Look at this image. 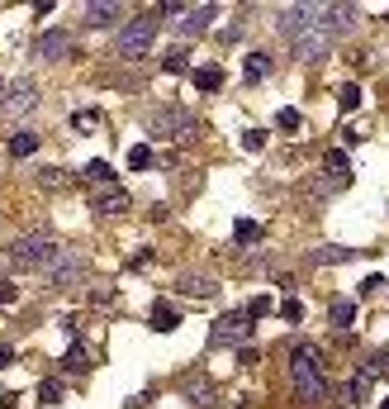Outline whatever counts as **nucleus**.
<instances>
[{
	"instance_id": "40",
	"label": "nucleus",
	"mask_w": 389,
	"mask_h": 409,
	"mask_svg": "<svg viewBox=\"0 0 389 409\" xmlns=\"http://www.w3.org/2000/svg\"><path fill=\"white\" fill-rule=\"evenodd\" d=\"M15 300H19V290L10 281H0V305H15Z\"/></svg>"
},
{
	"instance_id": "8",
	"label": "nucleus",
	"mask_w": 389,
	"mask_h": 409,
	"mask_svg": "<svg viewBox=\"0 0 389 409\" xmlns=\"http://www.w3.org/2000/svg\"><path fill=\"white\" fill-rule=\"evenodd\" d=\"M33 105H38V86H33V81H10V91L0 100V114H5V119H19V114H29Z\"/></svg>"
},
{
	"instance_id": "35",
	"label": "nucleus",
	"mask_w": 389,
	"mask_h": 409,
	"mask_svg": "<svg viewBox=\"0 0 389 409\" xmlns=\"http://www.w3.org/2000/svg\"><path fill=\"white\" fill-rule=\"evenodd\" d=\"M242 148H247V153H261V148H266V133H261V129H247V133H242Z\"/></svg>"
},
{
	"instance_id": "16",
	"label": "nucleus",
	"mask_w": 389,
	"mask_h": 409,
	"mask_svg": "<svg viewBox=\"0 0 389 409\" xmlns=\"http://www.w3.org/2000/svg\"><path fill=\"white\" fill-rule=\"evenodd\" d=\"M147 324H152L157 333H171L176 324H181V310H176V305H167V300H157L152 315H147Z\"/></svg>"
},
{
	"instance_id": "34",
	"label": "nucleus",
	"mask_w": 389,
	"mask_h": 409,
	"mask_svg": "<svg viewBox=\"0 0 389 409\" xmlns=\"http://www.w3.org/2000/svg\"><path fill=\"white\" fill-rule=\"evenodd\" d=\"M299 124H304V119H299V110H281V114H276V129H285V133H295Z\"/></svg>"
},
{
	"instance_id": "28",
	"label": "nucleus",
	"mask_w": 389,
	"mask_h": 409,
	"mask_svg": "<svg viewBox=\"0 0 389 409\" xmlns=\"http://www.w3.org/2000/svg\"><path fill=\"white\" fill-rule=\"evenodd\" d=\"M128 167H133V172H147V167H152V148H147V143H133V148H128Z\"/></svg>"
},
{
	"instance_id": "44",
	"label": "nucleus",
	"mask_w": 389,
	"mask_h": 409,
	"mask_svg": "<svg viewBox=\"0 0 389 409\" xmlns=\"http://www.w3.org/2000/svg\"><path fill=\"white\" fill-rule=\"evenodd\" d=\"M5 91H10V81H5V77H0V100H5Z\"/></svg>"
},
{
	"instance_id": "19",
	"label": "nucleus",
	"mask_w": 389,
	"mask_h": 409,
	"mask_svg": "<svg viewBox=\"0 0 389 409\" xmlns=\"http://www.w3.org/2000/svg\"><path fill=\"white\" fill-rule=\"evenodd\" d=\"M190 81H195V91H218V86H223V67L204 62V67H195V72H190Z\"/></svg>"
},
{
	"instance_id": "37",
	"label": "nucleus",
	"mask_w": 389,
	"mask_h": 409,
	"mask_svg": "<svg viewBox=\"0 0 389 409\" xmlns=\"http://www.w3.org/2000/svg\"><path fill=\"white\" fill-rule=\"evenodd\" d=\"M366 371H371V376H380V371H389V347H380V352H375V362L366 366Z\"/></svg>"
},
{
	"instance_id": "2",
	"label": "nucleus",
	"mask_w": 389,
	"mask_h": 409,
	"mask_svg": "<svg viewBox=\"0 0 389 409\" xmlns=\"http://www.w3.org/2000/svg\"><path fill=\"white\" fill-rule=\"evenodd\" d=\"M290 386H295L299 405H323L327 400V376H323V357L313 343L290 347Z\"/></svg>"
},
{
	"instance_id": "27",
	"label": "nucleus",
	"mask_w": 389,
	"mask_h": 409,
	"mask_svg": "<svg viewBox=\"0 0 389 409\" xmlns=\"http://www.w3.org/2000/svg\"><path fill=\"white\" fill-rule=\"evenodd\" d=\"M162 67H167L171 77H181V72H190V53H186V48H171V53L162 58Z\"/></svg>"
},
{
	"instance_id": "33",
	"label": "nucleus",
	"mask_w": 389,
	"mask_h": 409,
	"mask_svg": "<svg viewBox=\"0 0 389 409\" xmlns=\"http://www.w3.org/2000/svg\"><path fill=\"white\" fill-rule=\"evenodd\" d=\"M327 172H332V176H351V162H346L342 148H332V153H327Z\"/></svg>"
},
{
	"instance_id": "25",
	"label": "nucleus",
	"mask_w": 389,
	"mask_h": 409,
	"mask_svg": "<svg viewBox=\"0 0 389 409\" xmlns=\"http://www.w3.org/2000/svg\"><path fill=\"white\" fill-rule=\"evenodd\" d=\"M38 186H43V190H67V186H72V176H67L62 167H38Z\"/></svg>"
},
{
	"instance_id": "43",
	"label": "nucleus",
	"mask_w": 389,
	"mask_h": 409,
	"mask_svg": "<svg viewBox=\"0 0 389 409\" xmlns=\"http://www.w3.org/2000/svg\"><path fill=\"white\" fill-rule=\"evenodd\" d=\"M0 409H15V395H0Z\"/></svg>"
},
{
	"instance_id": "23",
	"label": "nucleus",
	"mask_w": 389,
	"mask_h": 409,
	"mask_svg": "<svg viewBox=\"0 0 389 409\" xmlns=\"http://www.w3.org/2000/svg\"><path fill=\"white\" fill-rule=\"evenodd\" d=\"M62 371H91V352H86L81 343H72L62 352Z\"/></svg>"
},
{
	"instance_id": "39",
	"label": "nucleus",
	"mask_w": 389,
	"mask_h": 409,
	"mask_svg": "<svg viewBox=\"0 0 389 409\" xmlns=\"http://www.w3.org/2000/svg\"><path fill=\"white\" fill-rule=\"evenodd\" d=\"M190 5H181V0H162V5H157V15H186Z\"/></svg>"
},
{
	"instance_id": "21",
	"label": "nucleus",
	"mask_w": 389,
	"mask_h": 409,
	"mask_svg": "<svg viewBox=\"0 0 389 409\" xmlns=\"http://www.w3.org/2000/svg\"><path fill=\"white\" fill-rule=\"evenodd\" d=\"M86 181H95V186H114V162H105V158H95V162H86Z\"/></svg>"
},
{
	"instance_id": "5",
	"label": "nucleus",
	"mask_w": 389,
	"mask_h": 409,
	"mask_svg": "<svg viewBox=\"0 0 389 409\" xmlns=\"http://www.w3.org/2000/svg\"><path fill=\"white\" fill-rule=\"evenodd\" d=\"M147 133L190 143L195 138V119H190V110H181V105H162V110H152V119H147Z\"/></svg>"
},
{
	"instance_id": "30",
	"label": "nucleus",
	"mask_w": 389,
	"mask_h": 409,
	"mask_svg": "<svg viewBox=\"0 0 389 409\" xmlns=\"http://www.w3.org/2000/svg\"><path fill=\"white\" fill-rule=\"evenodd\" d=\"M38 400H43V405H62V381H57V376L38 381Z\"/></svg>"
},
{
	"instance_id": "26",
	"label": "nucleus",
	"mask_w": 389,
	"mask_h": 409,
	"mask_svg": "<svg viewBox=\"0 0 389 409\" xmlns=\"http://www.w3.org/2000/svg\"><path fill=\"white\" fill-rule=\"evenodd\" d=\"M33 153H38V133H29V129H24V133H15V138H10V158H33Z\"/></svg>"
},
{
	"instance_id": "11",
	"label": "nucleus",
	"mask_w": 389,
	"mask_h": 409,
	"mask_svg": "<svg viewBox=\"0 0 389 409\" xmlns=\"http://www.w3.org/2000/svg\"><path fill=\"white\" fill-rule=\"evenodd\" d=\"M176 290H181V295H195V300H209L218 290V281H214V276H204V271H186V276L176 281Z\"/></svg>"
},
{
	"instance_id": "42",
	"label": "nucleus",
	"mask_w": 389,
	"mask_h": 409,
	"mask_svg": "<svg viewBox=\"0 0 389 409\" xmlns=\"http://www.w3.org/2000/svg\"><path fill=\"white\" fill-rule=\"evenodd\" d=\"M5 366H15V347L10 343H0V371H5Z\"/></svg>"
},
{
	"instance_id": "22",
	"label": "nucleus",
	"mask_w": 389,
	"mask_h": 409,
	"mask_svg": "<svg viewBox=\"0 0 389 409\" xmlns=\"http://www.w3.org/2000/svg\"><path fill=\"white\" fill-rule=\"evenodd\" d=\"M351 257H356V248H318L309 262L313 267H332V262H351Z\"/></svg>"
},
{
	"instance_id": "41",
	"label": "nucleus",
	"mask_w": 389,
	"mask_h": 409,
	"mask_svg": "<svg viewBox=\"0 0 389 409\" xmlns=\"http://www.w3.org/2000/svg\"><path fill=\"white\" fill-rule=\"evenodd\" d=\"M380 285H385V276H366V281H361V295H375Z\"/></svg>"
},
{
	"instance_id": "32",
	"label": "nucleus",
	"mask_w": 389,
	"mask_h": 409,
	"mask_svg": "<svg viewBox=\"0 0 389 409\" xmlns=\"http://www.w3.org/2000/svg\"><path fill=\"white\" fill-rule=\"evenodd\" d=\"M72 129H77V133H91V129H100V110H77V114H72Z\"/></svg>"
},
{
	"instance_id": "29",
	"label": "nucleus",
	"mask_w": 389,
	"mask_h": 409,
	"mask_svg": "<svg viewBox=\"0 0 389 409\" xmlns=\"http://www.w3.org/2000/svg\"><path fill=\"white\" fill-rule=\"evenodd\" d=\"M327 315H332V324H337V329H346V324L356 319V305H351V300H332V310H327Z\"/></svg>"
},
{
	"instance_id": "4",
	"label": "nucleus",
	"mask_w": 389,
	"mask_h": 409,
	"mask_svg": "<svg viewBox=\"0 0 389 409\" xmlns=\"http://www.w3.org/2000/svg\"><path fill=\"white\" fill-rule=\"evenodd\" d=\"M152 38H157V10H152V15L128 19L124 29L114 33V53H119L124 62H142V58L152 53Z\"/></svg>"
},
{
	"instance_id": "18",
	"label": "nucleus",
	"mask_w": 389,
	"mask_h": 409,
	"mask_svg": "<svg viewBox=\"0 0 389 409\" xmlns=\"http://www.w3.org/2000/svg\"><path fill=\"white\" fill-rule=\"evenodd\" d=\"M371 386H375L371 371H356V376L346 381V405H366V400H371Z\"/></svg>"
},
{
	"instance_id": "17",
	"label": "nucleus",
	"mask_w": 389,
	"mask_h": 409,
	"mask_svg": "<svg viewBox=\"0 0 389 409\" xmlns=\"http://www.w3.org/2000/svg\"><path fill=\"white\" fill-rule=\"evenodd\" d=\"M346 181H351V176H327V181L318 176V181H309V186H304V195H309V200H327V195H337Z\"/></svg>"
},
{
	"instance_id": "20",
	"label": "nucleus",
	"mask_w": 389,
	"mask_h": 409,
	"mask_svg": "<svg viewBox=\"0 0 389 409\" xmlns=\"http://www.w3.org/2000/svg\"><path fill=\"white\" fill-rule=\"evenodd\" d=\"M261 77H271V58H266V53H247V62H242V81L256 86Z\"/></svg>"
},
{
	"instance_id": "13",
	"label": "nucleus",
	"mask_w": 389,
	"mask_h": 409,
	"mask_svg": "<svg viewBox=\"0 0 389 409\" xmlns=\"http://www.w3.org/2000/svg\"><path fill=\"white\" fill-rule=\"evenodd\" d=\"M356 15H361L356 5H327V29H332V38L356 29Z\"/></svg>"
},
{
	"instance_id": "9",
	"label": "nucleus",
	"mask_w": 389,
	"mask_h": 409,
	"mask_svg": "<svg viewBox=\"0 0 389 409\" xmlns=\"http://www.w3.org/2000/svg\"><path fill=\"white\" fill-rule=\"evenodd\" d=\"M72 48H77V38H72L67 29H47V33L33 38V58H43V62H62Z\"/></svg>"
},
{
	"instance_id": "31",
	"label": "nucleus",
	"mask_w": 389,
	"mask_h": 409,
	"mask_svg": "<svg viewBox=\"0 0 389 409\" xmlns=\"http://www.w3.org/2000/svg\"><path fill=\"white\" fill-rule=\"evenodd\" d=\"M337 105H342V114H351L361 105V86H356V81H346L342 91H337Z\"/></svg>"
},
{
	"instance_id": "36",
	"label": "nucleus",
	"mask_w": 389,
	"mask_h": 409,
	"mask_svg": "<svg viewBox=\"0 0 389 409\" xmlns=\"http://www.w3.org/2000/svg\"><path fill=\"white\" fill-rule=\"evenodd\" d=\"M281 315L290 319V324H299V319H304V305H299V300H285V305H281Z\"/></svg>"
},
{
	"instance_id": "6",
	"label": "nucleus",
	"mask_w": 389,
	"mask_h": 409,
	"mask_svg": "<svg viewBox=\"0 0 389 409\" xmlns=\"http://www.w3.org/2000/svg\"><path fill=\"white\" fill-rule=\"evenodd\" d=\"M252 315L247 310H233V315H218L214 319V329H209V347H237V343H247L252 338Z\"/></svg>"
},
{
	"instance_id": "45",
	"label": "nucleus",
	"mask_w": 389,
	"mask_h": 409,
	"mask_svg": "<svg viewBox=\"0 0 389 409\" xmlns=\"http://www.w3.org/2000/svg\"><path fill=\"white\" fill-rule=\"evenodd\" d=\"M380 409H389V400H385V405H380Z\"/></svg>"
},
{
	"instance_id": "38",
	"label": "nucleus",
	"mask_w": 389,
	"mask_h": 409,
	"mask_svg": "<svg viewBox=\"0 0 389 409\" xmlns=\"http://www.w3.org/2000/svg\"><path fill=\"white\" fill-rule=\"evenodd\" d=\"M247 315H252V319L271 315V300H266V295H256V300H252V305H247Z\"/></svg>"
},
{
	"instance_id": "1",
	"label": "nucleus",
	"mask_w": 389,
	"mask_h": 409,
	"mask_svg": "<svg viewBox=\"0 0 389 409\" xmlns=\"http://www.w3.org/2000/svg\"><path fill=\"white\" fill-rule=\"evenodd\" d=\"M276 29L290 48H295L299 62H318L332 53V29H327V5H290L281 10Z\"/></svg>"
},
{
	"instance_id": "7",
	"label": "nucleus",
	"mask_w": 389,
	"mask_h": 409,
	"mask_svg": "<svg viewBox=\"0 0 389 409\" xmlns=\"http://www.w3.org/2000/svg\"><path fill=\"white\" fill-rule=\"evenodd\" d=\"M81 271H86V257H81L77 248H62V257L43 271V281L62 290V285H77V281H81Z\"/></svg>"
},
{
	"instance_id": "14",
	"label": "nucleus",
	"mask_w": 389,
	"mask_h": 409,
	"mask_svg": "<svg viewBox=\"0 0 389 409\" xmlns=\"http://www.w3.org/2000/svg\"><path fill=\"white\" fill-rule=\"evenodd\" d=\"M214 15H218V5H195V10H186V19H181V33H186V38H195V33H204Z\"/></svg>"
},
{
	"instance_id": "12",
	"label": "nucleus",
	"mask_w": 389,
	"mask_h": 409,
	"mask_svg": "<svg viewBox=\"0 0 389 409\" xmlns=\"http://www.w3.org/2000/svg\"><path fill=\"white\" fill-rule=\"evenodd\" d=\"M181 391H186L190 405H209V400H214V381L204 376V371H190V376L181 381Z\"/></svg>"
},
{
	"instance_id": "3",
	"label": "nucleus",
	"mask_w": 389,
	"mask_h": 409,
	"mask_svg": "<svg viewBox=\"0 0 389 409\" xmlns=\"http://www.w3.org/2000/svg\"><path fill=\"white\" fill-rule=\"evenodd\" d=\"M62 248L67 243H57L52 234H24V238H15L10 243V267H19V271H47L57 257H62Z\"/></svg>"
},
{
	"instance_id": "15",
	"label": "nucleus",
	"mask_w": 389,
	"mask_h": 409,
	"mask_svg": "<svg viewBox=\"0 0 389 409\" xmlns=\"http://www.w3.org/2000/svg\"><path fill=\"white\" fill-rule=\"evenodd\" d=\"M119 15H124V10H119V5H109V0H95V5H86V24H91V29H109Z\"/></svg>"
},
{
	"instance_id": "24",
	"label": "nucleus",
	"mask_w": 389,
	"mask_h": 409,
	"mask_svg": "<svg viewBox=\"0 0 389 409\" xmlns=\"http://www.w3.org/2000/svg\"><path fill=\"white\" fill-rule=\"evenodd\" d=\"M233 243H237V248H252V243H261V224L237 219V224H233Z\"/></svg>"
},
{
	"instance_id": "10",
	"label": "nucleus",
	"mask_w": 389,
	"mask_h": 409,
	"mask_svg": "<svg viewBox=\"0 0 389 409\" xmlns=\"http://www.w3.org/2000/svg\"><path fill=\"white\" fill-rule=\"evenodd\" d=\"M95 214H105V219H114V214H124L128 204H133V195H128L124 186H105V190H95Z\"/></svg>"
}]
</instances>
